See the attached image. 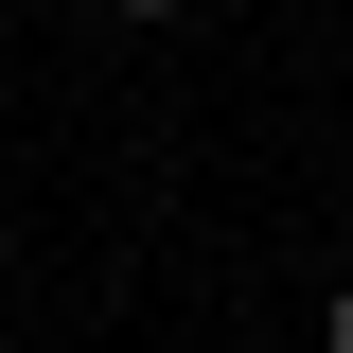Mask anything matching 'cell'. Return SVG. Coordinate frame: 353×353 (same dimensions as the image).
I'll list each match as a JSON object with an SVG mask.
<instances>
[{
    "label": "cell",
    "mask_w": 353,
    "mask_h": 353,
    "mask_svg": "<svg viewBox=\"0 0 353 353\" xmlns=\"http://www.w3.org/2000/svg\"><path fill=\"white\" fill-rule=\"evenodd\" d=\"M106 18H176V0H106Z\"/></svg>",
    "instance_id": "cell-2"
},
{
    "label": "cell",
    "mask_w": 353,
    "mask_h": 353,
    "mask_svg": "<svg viewBox=\"0 0 353 353\" xmlns=\"http://www.w3.org/2000/svg\"><path fill=\"white\" fill-rule=\"evenodd\" d=\"M318 353H353V283H336V318H318Z\"/></svg>",
    "instance_id": "cell-1"
}]
</instances>
